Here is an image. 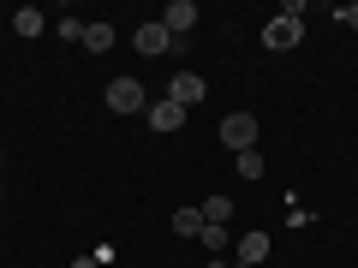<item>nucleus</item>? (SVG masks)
<instances>
[{"label": "nucleus", "instance_id": "39448f33", "mask_svg": "<svg viewBox=\"0 0 358 268\" xmlns=\"http://www.w3.org/2000/svg\"><path fill=\"white\" fill-rule=\"evenodd\" d=\"M162 24H167V36H173V42H185V36H192V24H197V0H173V6L162 13Z\"/></svg>", "mask_w": 358, "mask_h": 268}, {"label": "nucleus", "instance_id": "423d86ee", "mask_svg": "<svg viewBox=\"0 0 358 268\" xmlns=\"http://www.w3.org/2000/svg\"><path fill=\"white\" fill-rule=\"evenodd\" d=\"M131 42H138V54H167V48H173V36H167V24H162V18L138 24V30H131Z\"/></svg>", "mask_w": 358, "mask_h": 268}, {"label": "nucleus", "instance_id": "2eb2a0df", "mask_svg": "<svg viewBox=\"0 0 358 268\" xmlns=\"http://www.w3.org/2000/svg\"><path fill=\"white\" fill-rule=\"evenodd\" d=\"M60 36L66 42H84V18H60Z\"/></svg>", "mask_w": 358, "mask_h": 268}, {"label": "nucleus", "instance_id": "9d476101", "mask_svg": "<svg viewBox=\"0 0 358 268\" xmlns=\"http://www.w3.org/2000/svg\"><path fill=\"white\" fill-rule=\"evenodd\" d=\"M13 30H18V36H42V30H48V18H42L36 6H18V13H13Z\"/></svg>", "mask_w": 358, "mask_h": 268}, {"label": "nucleus", "instance_id": "6e6552de", "mask_svg": "<svg viewBox=\"0 0 358 268\" xmlns=\"http://www.w3.org/2000/svg\"><path fill=\"white\" fill-rule=\"evenodd\" d=\"M268 251H275V239H268V232H245V239H239V262H268Z\"/></svg>", "mask_w": 358, "mask_h": 268}, {"label": "nucleus", "instance_id": "f3484780", "mask_svg": "<svg viewBox=\"0 0 358 268\" xmlns=\"http://www.w3.org/2000/svg\"><path fill=\"white\" fill-rule=\"evenodd\" d=\"M72 268H102V262H96V256H78V262Z\"/></svg>", "mask_w": 358, "mask_h": 268}, {"label": "nucleus", "instance_id": "20e7f679", "mask_svg": "<svg viewBox=\"0 0 358 268\" xmlns=\"http://www.w3.org/2000/svg\"><path fill=\"white\" fill-rule=\"evenodd\" d=\"M209 96V84L197 72H173V84H167V102H179V107H197Z\"/></svg>", "mask_w": 358, "mask_h": 268}, {"label": "nucleus", "instance_id": "f03ea898", "mask_svg": "<svg viewBox=\"0 0 358 268\" xmlns=\"http://www.w3.org/2000/svg\"><path fill=\"white\" fill-rule=\"evenodd\" d=\"M299 42H305V18H268L263 24V48L287 54V48H299Z\"/></svg>", "mask_w": 358, "mask_h": 268}, {"label": "nucleus", "instance_id": "f8f14e48", "mask_svg": "<svg viewBox=\"0 0 358 268\" xmlns=\"http://www.w3.org/2000/svg\"><path fill=\"white\" fill-rule=\"evenodd\" d=\"M227 215H233L227 197H209V203H203V221H209V227H227Z\"/></svg>", "mask_w": 358, "mask_h": 268}, {"label": "nucleus", "instance_id": "ddd939ff", "mask_svg": "<svg viewBox=\"0 0 358 268\" xmlns=\"http://www.w3.org/2000/svg\"><path fill=\"white\" fill-rule=\"evenodd\" d=\"M233 167H239L245 179H263V173H268V161H263V155H257V149H245V155H239V161H233Z\"/></svg>", "mask_w": 358, "mask_h": 268}, {"label": "nucleus", "instance_id": "4468645a", "mask_svg": "<svg viewBox=\"0 0 358 268\" xmlns=\"http://www.w3.org/2000/svg\"><path fill=\"white\" fill-rule=\"evenodd\" d=\"M197 239H203V251H227V227H209V221H203Z\"/></svg>", "mask_w": 358, "mask_h": 268}, {"label": "nucleus", "instance_id": "7ed1b4c3", "mask_svg": "<svg viewBox=\"0 0 358 268\" xmlns=\"http://www.w3.org/2000/svg\"><path fill=\"white\" fill-rule=\"evenodd\" d=\"M108 107H114V114H143V84L138 77H114V84H108Z\"/></svg>", "mask_w": 358, "mask_h": 268}, {"label": "nucleus", "instance_id": "6ab92c4d", "mask_svg": "<svg viewBox=\"0 0 358 268\" xmlns=\"http://www.w3.org/2000/svg\"><path fill=\"white\" fill-rule=\"evenodd\" d=\"M233 268H251V262H233Z\"/></svg>", "mask_w": 358, "mask_h": 268}, {"label": "nucleus", "instance_id": "dca6fc26", "mask_svg": "<svg viewBox=\"0 0 358 268\" xmlns=\"http://www.w3.org/2000/svg\"><path fill=\"white\" fill-rule=\"evenodd\" d=\"M334 18H341L346 30H358V0H346V6H334Z\"/></svg>", "mask_w": 358, "mask_h": 268}, {"label": "nucleus", "instance_id": "1a4fd4ad", "mask_svg": "<svg viewBox=\"0 0 358 268\" xmlns=\"http://www.w3.org/2000/svg\"><path fill=\"white\" fill-rule=\"evenodd\" d=\"M84 48L90 54H108V48H114V24H108V18H90V24H84Z\"/></svg>", "mask_w": 358, "mask_h": 268}, {"label": "nucleus", "instance_id": "9b49d317", "mask_svg": "<svg viewBox=\"0 0 358 268\" xmlns=\"http://www.w3.org/2000/svg\"><path fill=\"white\" fill-rule=\"evenodd\" d=\"M173 232H179V239H197V232H203V209H179V215H173Z\"/></svg>", "mask_w": 358, "mask_h": 268}, {"label": "nucleus", "instance_id": "a211bd4d", "mask_svg": "<svg viewBox=\"0 0 358 268\" xmlns=\"http://www.w3.org/2000/svg\"><path fill=\"white\" fill-rule=\"evenodd\" d=\"M197 268H227V262H197Z\"/></svg>", "mask_w": 358, "mask_h": 268}, {"label": "nucleus", "instance_id": "0eeeda50", "mask_svg": "<svg viewBox=\"0 0 358 268\" xmlns=\"http://www.w3.org/2000/svg\"><path fill=\"white\" fill-rule=\"evenodd\" d=\"M143 114H150V131H179V126H185V107L167 102V96H162V102H150Z\"/></svg>", "mask_w": 358, "mask_h": 268}, {"label": "nucleus", "instance_id": "f257e3e1", "mask_svg": "<svg viewBox=\"0 0 358 268\" xmlns=\"http://www.w3.org/2000/svg\"><path fill=\"white\" fill-rule=\"evenodd\" d=\"M221 143H227L233 155L257 149V114H227V119H221Z\"/></svg>", "mask_w": 358, "mask_h": 268}]
</instances>
